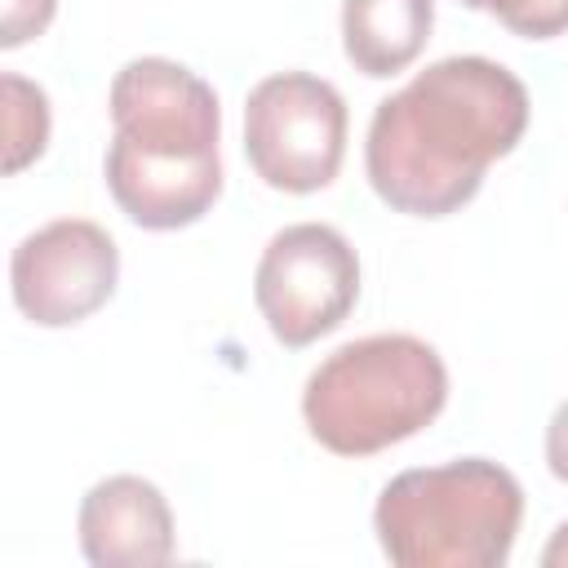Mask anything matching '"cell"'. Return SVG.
I'll list each match as a JSON object with an SVG mask.
<instances>
[{"label": "cell", "mask_w": 568, "mask_h": 568, "mask_svg": "<svg viewBox=\"0 0 568 568\" xmlns=\"http://www.w3.org/2000/svg\"><path fill=\"white\" fill-rule=\"evenodd\" d=\"M524 129V80L493 58L453 53L377 102L364 138V173L395 213L448 217L479 195L488 164L510 155Z\"/></svg>", "instance_id": "obj_1"}, {"label": "cell", "mask_w": 568, "mask_h": 568, "mask_svg": "<svg viewBox=\"0 0 568 568\" xmlns=\"http://www.w3.org/2000/svg\"><path fill=\"white\" fill-rule=\"evenodd\" d=\"M106 191L142 231L200 222L222 195V106L209 80L173 58H133L111 80Z\"/></svg>", "instance_id": "obj_2"}, {"label": "cell", "mask_w": 568, "mask_h": 568, "mask_svg": "<svg viewBox=\"0 0 568 568\" xmlns=\"http://www.w3.org/2000/svg\"><path fill=\"white\" fill-rule=\"evenodd\" d=\"M448 404L439 351L413 333H368L337 346L302 386V422L337 457H373L426 430Z\"/></svg>", "instance_id": "obj_3"}, {"label": "cell", "mask_w": 568, "mask_h": 568, "mask_svg": "<svg viewBox=\"0 0 568 568\" xmlns=\"http://www.w3.org/2000/svg\"><path fill=\"white\" fill-rule=\"evenodd\" d=\"M524 519L519 479L488 457L399 470L373 506V532L399 568H501Z\"/></svg>", "instance_id": "obj_4"}, {"label": "cell", "mask_w": 568, "mask_h": 568, "mask_svg": "<svg viewBox=\"0 0 568 568\" xmlns=\"http://www.w3.org/2000/svg\"><path fill=\"white\" fill-rule=\"evenodd\" d=\"M346 102L311 71H280L248 89L244 155L253 173L288 195L324 191L346 155Z\"/></svg>", "instance_id": "obj_5"}, {"label": "cell", "mask_w": 568, "mask_h": 568, "mask_svg": "<svg viewBox=\"0 0 568 568\" xmlns=\"http://www.w3.org/2000/svg\"><path fill=\"white\" fill-rule=\"evenodd\" d=\"M359 297V257L337 226L293 222L271 235L253 271V302L288 351L333 333Z\"/></svg>", "instance_id": "obj_6"}, {"label": "cell", "mask_w": 568, "mask_h": 568, "mask_svg": "<svg viewBox=\"0 0 568 568\" xmlns=\"http://www.w3.org/2000/svg\"><path fill=\"white\" fill-rule=\"evenodd\" d=\"M120 284V248L89 217H58L31 231L9 262L18 311L40 328H71L111 302Z\"/></svg>", "instance_id": "obj_7"}, {"label": "cell", "mask_w": 568, "mask_h": 568, "mask_svg": "<svg viewBox=\"0 0 568 568\" xmlns=\"http://www.w3.org/2000/svg\"><path fill=\"white\" fill-rule=\"evenodd\" d=\"M75 532L93 568H155L173 559V510L142 475L98 479L80 501Z\"/></svg>", "instance_id": "obj_8"}, {"label": "cell", "mask_w": 568, "mask_h": 568, "mask_svg": "<svg viewBox=\"0 0 568 568\" xmlns=\"http://www.w3.org/2000/svg\"><path fill=\"white\" fill-rule=\"evenodd\" d=\"M435 27V0H342V49L355 71L386 80L417 62Z\"/></svg>", "instance_id": "obj_9"}, {"label": "cell", "mask_w": 568, "mask_h": 568, "mask_svg": "<svg viewBox=\"0 0 568 568\" xmlns=\"http://www.w3.org/2000/svg\"><path fill=\"white\" fill-rule=\"evenodd\" d=\"M4 173H22L49 146V98L36 80L4 71Z\"/></svg>", "instance_id": "obj_10"}, {"label": "cell", "mask_w": 568, "mask_h": 568, "mask_svg": "<svg viewBox=\"0 0 568 568\" xmlns=\"http://www.w3.org/2000/svg\"><path fill=\"white\" fill-rule=\"evenodd\" d=\"M462 4L493 13L506 31L524 40H550L568 31V0H462Z\"/></svg>", "instance_id": "obj_11"}, {"label": "cell", "mask_w": 568, "mask_h": 568, "mask_svg": "<svg viewBox=\"0 0 568 568\" xmlns=\"http://www.w3.org/2000/svg\"><path fill=\"white\" fill-rule=\"evenodd\" d=\"M58 13V0H4L0 9V49H18L36 40Z\"/></svg>", "instance_id": "obj_12"}, {"label": "cell", "mask_w": 568, "mask_h": 568, "mask_svg": "<svg viewBox=\"0 0 568 568\" xmlns=\"http://www.w3.org/2000/svg\"><path fill=\"white\" fill-rule=\"evenodd\" d=\"M546 466L559 484H568V399L555 408V417L546 426Z\"/></svg>", "instance_id": "obj_13"}, {"label": "cell", "mask_w": 568, "mask_h": 568, "mask_svg": "<svg viewBox=\"0 0 568 568\" xmlns=\"http://www.w3.org/2000/svg\"><path fill=\"white\" fill-rule=\"evenodd\" d=\"M541 564H546V568H568V519L550 532V541H546V550H541Z\"/></svg>", "instance_id": "obj_14"}]
</instances>
